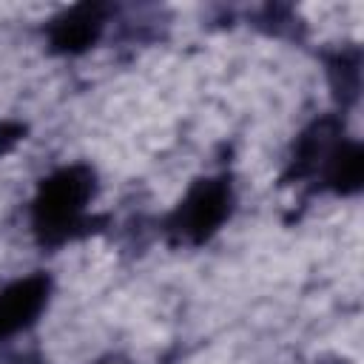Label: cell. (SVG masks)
<instances>
[{"instance_id":"1","label":"cell","mask_w":364,"mask_h":364,"mask_svg":"<svg viewBox=\"0 0 364 364\" xmlns=\"http://www.w3.org/2000/svg\"><path fill=\"white\" fill-rule=\"evenodd\" d=\"M91 191H94V182L85 168H63L54 176H48L40 185V193L34 199L37 230L51 242L65 239L77 228L91 199Z\"/></svg>"},{"instance_id":"5","label":"cell","mask_w":364,"mask_h":364,"mask_svg":"<svg viewBox=\"0 0 364 364\" xmlns=\"http://www.w3.org/2000/svg\"><path fill=\"white\" fill-rule=\"evenodd\" d=\"M361 173H364V156L355 142L327 151V179L336 191L341 193L355 191L361 185Z\"/></svg>"},{"instance_id":"3","label":"cell","mask_w":364,"mask_h":364,"mask_svg":"<svg viewBox=\"0 0 364 364\" xmlns=\"http://www.w3.org/2000/svg\"><path fill=\"white\" fill-rule=\"evenodd\" d=\"M48 296L46 276H28L0 290V338L28 327L43 310Z\"/></svg>"},{"instance_id":"2","label":"cell","mask_w":364,"mask_h":364,"mask_svg":"<svg viewBox=\"0 0 364 364\" xmlns=\"http://www.w3.org/2000/svg\"><path fill=\"white\" fill-rule=\"evenodd\" d=\"M228 210H230V188L222 179H205L176 208L173 228L185 239L202 242V239H208L222 225Z\"/></svg>"},{"instance_id":"4","label":"cell","mask_w":364,"mask_h":364,"mask_svg":"<svg viewBox=\"0 0 364 364\" xmlns=\"http://www.w3.org/2000/svg\"><path fill=\"white\" fill-rule=\"evenodd\" d=\"M102 28V17L97 6H77L68 14H63L51 28V43L60 51H82L97 40Z\"/></svg>"}]
</instances>
